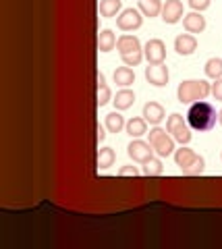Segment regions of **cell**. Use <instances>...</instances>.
<instances>
[{
  "mask_svg": "<svg viewBox=\"0 0 222 249\" xmlns=\"http://www.w3.org/2000/svg\"><path fill=\"white\" fill-rule=\"evenodd\" d=\"M143 56L148 58L150 65H162L164 58H166V46L162 40H148L145 42V48H143Z\"/></svg>",
  "mask_w": 222,
  "mask_h": 249,
  "instance_id": "6",
  "label": "cell"
},
{
  "mask_svg": "<svg viewBox=\"0 0 222 249\" xmlns=\"http://www.w3.org/2000/svg\"><path fill=\"white\" fill-rule=\"evenodd\" d=\"M112 102L117 106V110H127V108H131L135 102V93L131 89H120V91H117V98H114Z\"/></svg>",
  "mask_w": 222,
  "mask_h": 249,
  "instance_id": "15",
  "label": "cell"
},
{
  "mask_svg": "<svg viewBox=\"0 0 222 249\" xmlns=\"http://www.w3.org/2000/svg\"><path fill=\"white\" fill-rule=\"evenodd\" d=\"M212 96L216 100H222V77H220V79H216V83L212 85Z\"/></svg>",
  "mask_w": 222,
  "mask_h": 249,
  "instance_id": "30",
  "label": "cell"
},
{
  "mask_svg": "<svg viewBox=\"0 0 222 249\" xmlns=\"http://www.w3.org/2000/svg\"><path fill=\"white\" fill-rule=\"evenodd\" d=\"M120 6H122L120 0H100V15L106 19L114 17V15L120 11Z\"/></svg>",
  "mask_w": 222,
  "mask_h": 249,
  "instance_id": "21",
  "label": "cell"
},
{
  "mask_svg": "<svg viewBox=\"0 0 222 249\" xmlns=\"http://www.w3.org/2000/svg\"><path fill=\"white\" fill-rule=\"evenodd\" d=\"M110 98H112V93H110V88L108 85H98V96H96V100H98V106H106L110 102Z\"/></svg>",
  "mask_w": 222,
  "mask_h": 249,
  "instance_id": "26",
  "label": "cell"
},
{
  "mask_svg": "<svg viewBox=\"0 0 222 249\" xmlns=\"http://www.w3.org/2000/svg\"><path fill=\"white\" fill-rule=\"evenodd\" d=\"M127 133L131 137H141L143 133H148V121L145 119H131L127 123Z\"/></svg>",
  "mask_w": 222,
  "mask_h": 249,
  "instance_id": "20",
  "label": "cell"
},
{
  "mask_svg": "<svg viewBox=\"0 0 222 249\" xmlns=\"http://www.w3.org/2000/svg\"><path fill=\"white\" fill-rule=\"evenodd\" d=\"M183 27H185L189 34H202L205 29V19L197 11H193V13H189L183 17Z\"/></svg>",
  "mask_w": 222,
  "mask_h": 249,
  "instance_id": "11",
  "label": "cell"
},
{
  "mask_svg": "<svg viewBox=\"0 0 222 249\" xmlns=\"http://www.w3.org/2000/svg\"><path fill=\"white\" fill-rule=\"evenodd\" d=\"M218 121H220V124H222V110L218 112Z\"/></svg>",
  "mask_w": 222,
  "mask_h": 249,
  "instance_id": "33",
  "label": "cell"
},
{
  "mask_svg": "<svg viewBox=\"0 0 222 249\" xmlns=\"http://www.w3.org/2000/svg\"><path fill=\"white\" fill-rule=\"evenodd\" d=\"M143 119L148 121L150 124H160L164 119V108L162 104H158V102H148L143 106Z\"/></svg>",
  "mask_w": 222,
  "mask_h": 249,
  "instance_id": "12",
  "label": "cell"
},
{
  "mask_svg": "<svg viewBox=\"0 0 222 249\" xmlns=\"http://www.w3.org/2000/svg\"><path fill=\"white\" fill-rule=\"evenodd\" d=\"M148 135H150V143H152V147H154V152L158 156L166 158V156H171L174 152V139H172V135H168L166 129L154 127Z\"/></svg>",
  "mask_w": 222,
  "mask_h": 249,
  "instance_id": "3",
  "label": "cell"
},
{
  "mask_svg": "<svg viewBox=\"0 0 222 249\" xmlns=\"http://www.w3.org/2000/svg\"><path fill=\"white\" fill-rule=\"evenodd\" d=\"M189 6L193 11H205L210 6V0H189Z\"/></svg>",
  "mask_w": 222,
  "mask_h": 249,
  "instance_id": "28",
  "label": "cell"
},
{
  "mask_svg": "<svg viewBox=\"0 0 222 249\" xmlns=\"http://www.w3.org/2000/svg\"><path fill=\"white\" fill-rule=\"evenodd\" d=\"M204 166H205V160L202 158V156H195V160L191 162L187 168H183V175H187V177L202 175V173H204Z\"/></svg>",
  "mask_w": 222,
  "mask_h": 249,
  "instance_id": "24",
  "label": "cell"
},
{
  "mask_svg": "<svg viewBox=\"0 0 222 249\" xmlns=\"http://www.w3.org/2000/svg\"><path fill=\"white\" fill-rule=\"evenodd\" d=\"M205 75L212 77V79H220L222 77V58H210L205 62Z\"/></svg>",
  "mask_w": 222,
  "mask_h": 249,
  "instance_id": "23",
  "label": "cell"
},
{
  "mask_svg": "<svg viewBox=\"0 0 222 249\" xmlns=\"http://www.w3.org/2000/svg\"><path fill=\"white\" fill-rule=\"evenodd\" d=\"M139 11L145 17H158L162 13V2L160 0H139Z\"/></svg>",
  "mask_w": 222,
  "mask_h": 249,
  "instance_id": "17",
  "label": "cell"
},
{
  "mask_svg": "<svg viewBox=\"0 0 222 249\" xmlns=\"http://www.w3.org/2000/svg\"><path fill=\"white\" fill-rule=\"evenodd\" d=\"M143 175L145 177H160L162 175V162H160L158 158H150L148 162H145Z\"/></svg>",
  "mask_w": 222,
  "mask_h": 249,
  "instance_id": "25",
  "label": "cell"
},
{
  "mask_svg": "<svg viewBox=\"0 0 222 249\" xmlns=\"http://www.w3.org/2000/svg\"><path fill=\"white\" fill-rule=\"evenodd\" d=\"M96 139H98V143H102L104 139H106V131H104V127H102L100 123L96 124Z\"/></svg>",
  "mask_w": 222,
  "mask_h": 249,
  "instance_id": "31",
  "label": "cell"
},
{
  "mask_svg": "<svg viewBox=\"0 0 222 249\" xmlns=\"http://www.w3.org/2000/svg\"><path fill=\"white\" fill-rule=\"evenodd\" d=\"M127 154H129V158H131L133 162H141V164H145L150 158H154V147H152V143H148V142L133 139V142L129 143V147H127Z\"/></svg>",
  "mask_w": 222,
  "mask_h": 249,
  "instance_id": "5",
  "label": "cell"
},
{
  "mask_svg": "<svg viewBox=\"0 0 222 249\" xmlns=\"http://www.w3.org/2000/svg\"><path fill=\"white\" fill-rule=\"evenodd\" d=\"M195 48H197V40H195V36H191V34H181V36H177V40H174V50H177V54H181V56L193 54Z\"/></svg>",
  "mask_w": 222,
  "mask_h": 249,
  "instance_id": "10",
  "label": "cell"
},
{
  "mask_svg": "<svg viewBox=\"0 0 222 249\" xmlns=\"http://www.w3.org/2000/svg\"><path fill=\"white\" fill-rule=\"evenodd\" d=\"M168 67L162 65H150L145 67V79H148V83L156 85V88H164V85L168 83Z\"/></svg>",
  "mask_w": 222,
  "mask_h": 249,
  "instance_id": "8",
  "label": "cell"
},
{
  "mask_svg": "<svg viewBox=\"0 0 222 249\" xmlns=\"http://www.w3.org/2000/svg\"><path fill=\"white\" fill-rule=\"evenodd\" d=\"M119 175L120 177H137V175H139V170H137L135 166H122L119 170Z\"/></svg>",
  "mask_w": 222,
  "mask_h": 249,
  "instance_id": "29",
  "label": "cell"
},
{
  "mask_svg": "<svg viewBox=\"0 0 222 249\" xmlns=\"http://www.w3.org/2000/svg\"><path fill=\"white\" fill-rule=\"evenodd\" d=\"M183 17V2L181 0H166L162 4V21L172 25V23L181 21Z\"/></svg>",
  "mask_w": 222,
  "mask_h": 249,
  "instance_id": "9",
  "label": "cell"
},
{
  "mask_svg": "<svg viewBox=\"0 0 222 249\" xmlns=\"http://www.w3.org/2000/svg\"><path fill=\"white\" fill-rule=\"evenodd\" d=\"M120 58H122V62H125L127 67H137L143 60V52L137 50V52H131V54H125V56H120Z\"/></svg>",
  "mask_w": 222,
  "mask_h": 249,
  "instance_id": "27",
  "label": "cell"
},
{
  "mask_svg": "<svg viewBox=\"0 0 222 249\" xmlns=\"http://www.w3.org/2000/svg\"><path fill=\"white\" fill-rule=\"evenodd\" d=\"M125 127H127V123L122 119V114H119V112L106 114V129H108L110 133H120Z\"/></svg>",
  "mask_w": 222,
  "mask_h": 249,
  "instance_id": "19",
  "label": "cell"
},
{
  "mask_svg": "<svg viewBox=\"0 0 222 249\" xmlns=\"http://www.w3.org/2000/svg\"><path fill=\"white\" fill-rule=\"evenodd\" d=\"M141 23H143V17H141V13L137 11V9H125V11H122L119 17H117V25H119V29H122V31L139 29Z\"/></svg>",
  "mask_w": 222,
  "mask_h": 249,
  "instance_id": "7",
  "label": "cell"
},
{
  "mask_svg": "<svg viewBox=\"0 0 222 249\" xmlns=\"http://www.w3.org/2000/svg\"><path fill=\"white\" fill-rule=\"evenodd\" d=\"M106 83V77H104V73H98V85H104Z\"/></svg>",
  "mask_w": 222,
  "mask_h": 249,
  "instance_id": "32",
  "label": "cell"
},
{
  "mask_svg": "<svg viewBox=\"0 0 222 249\" xmlns=\"http://www.w3.org/2000/svg\"><path fill=\"white\" fill-rule=\"evenodd\" d=\"M114 83L120 85V88H129L131 83H135V73H133V69L131 67H119L117 71H114Z\"/></svg>",
  "mask_w": 222,
  "mask_h": 249,
  "instance_id": "14",
  "label": "cell"
},
{
  "mask_svg": "<svg viewBox=\"0 0 222 249\" xmlns=\"http://www.w3.org/2000/svg\"><path fill=\"white\" fill-rule=\"evenodd\" d=\"M117 48H119V54L125 56V54H131V52H137L141 50V44L137 40L135 36H120L117 40Z\"/></svg>",
  "mask_w": 222,
  "mask_h": 249,
  "instance_id": "13",
  "label": "cell"
},
{
  "mask_svg": "<svg viewBox=\"0 0 222 249\" xmlns=\"http://www.w3.org/2000/svg\"><path fill=\"white\" fill-rule=\"evenodd\" d=\"M208 93H212V85L204 79H189V81H183L177 89V98L181 104H193V102H200V100L208 98Z\"/></svg>",
  "mask_w": 222,
  "mask_h": 249,
  "instance_id": "2",
  "label": "cell"
},
{
  "mask_svg": "<svg viewBox=\"0 0 222 249\" xmlns=\"http://www.w3.org/2000/svg\"><path fill=\"white\" fill-rule=\"evenodd\" d=\"M218 121V114H216V108H214L210 102H193L187 110V123L191 129L195 131H210L214 129V124Z\"/></svg>",
  "mask_w": 222,
  "mask_h": 249,
  "instance_id": "1",
  "label": "cell"
},
{
  "mask_svg": "<svg viewBox=\"0 0 222 249\" xmlns=\"http://www.w3.org/2000/svg\"><path fill=\"white\" fill-rule=\"evenodd\" d=\"M114 164V150L112 147H102L98 152V168H110Z\"/></svg>",
  "mask_w": 222,
  "mask_h": 249,
  "instance_id": "22",
  "label": "cell"
},
{
  "mask_svg": "<svg viewBox=\"0 0 222 249\" xmlns=\"http://www.w3.org/2000/svg\"><path fill=\"white\" fill-rule=\"evenodd\" d=\"M195 152L193 150H189V147H181V150L174 152V162H177V166L183 170V168H187L191 162L195 160Z\"/></svg>",
  "mask_w": 222,
  "mask_h": 249,
  "instance_id": "18",
  "label": "cell"
},
{
  "mask_svg": "<svg viewBox=\"0 0 222 249\" xmlns=\"http://www.w3.org/2000/svg\"><path fill=\"white\" fill-rule=\"evenodd\" d=\"M166 131L172 135L174 142L179 143H189L191 142V129H189V123L183 119L181 114H171L166 121Z\"/></svg>",
  "mask_w": 222,
  "mask_h": 249,
  "instance_id": "4",
  "label": "cell"
},
{
  "mask_svg": "<svg viewBox=\"0 0 222 249\" xmlns=\"http://www.w3.org/2000/svg\"><path fill=\"white\" fill-rule=\"evenodd\" d=\"M114 46H117V36H114L110 29L100 31V36H98V50L100 52H110Z\"/></svg>",
  "mask_w": 222,
  "mask_h": 249,
  "instance_id": "16",
  "label": "cell"
}]
</instances>
